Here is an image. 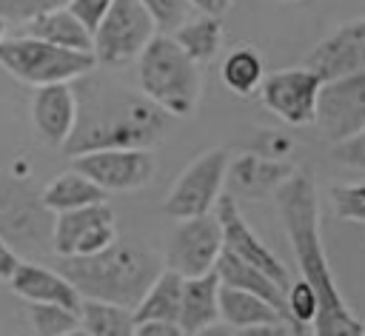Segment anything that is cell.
Wrapping results in <instances>:
<instances>
[{"mask_svg": "<svg viewBox=\"0 0 365 336\" xmlns=\"http://www.w3.org/2000/svg\"><path fill=\"white\" fill-rule=\"evenodd\" d=\"M279 219L291 239L299 276L314 288L317 310L311 319L314 336H365V325L348 308L342 290L334 282V271L328 265L322 236H319V199L314 174L294 171L274 191Z\"/></svg>", "mask_w": 365, "mask_h": 336, "instance_id": "obj_1", "label": "cell"}, {"mask_svg": "<svg viewBox=\"0 0 365 336\" xmlns=\"http://www.w3.org/2000/svg\"><path fill=\"white\" fill-rule=\"evenodd\" d=\"M74 94L77 122L63 145V151L71 157L97 148H151L168 128V114L143 91L94 77V71L80 77Z\"/></svg>", "mask_w": 365, "mask_h": 336, "instance_id": "obj_2", "label": "cell"}, {"mask_svg": "<svg viewBox=\"0 0 365 336\" xmlns=\"http://www.w3.org/2000/svg\"><path fill=\"white\" fill-rule=\"evenodd\" d=\"M57 271L77 288L83 299L114 302L134 310L163 268L140 242L114 239L94 253L57 256Z\"/></svg>", "mask_w": 365, "mask_h": 336, "instance_id": "obj_3", "label": "cell"}, {"mask_svg": "<svg viewBox=\"0 0 365 336\" xmlns=\"http://www.w3.org/2000/svg\"><path fill=\"white\" fill-rule=\"evenodd\" d=\"M140 91L168 117H188L202 91L200 63H194L171 34H154L137 54Z\"/></svg>", "mask_w": 365, "mask_h": 336, "instance_id": "obj_4", "label": "cell"}, {"mask_svg": "<svg viewBox=\"0 0 365 336\" xmlns=\"http://www.w3.org/2000/svg\"><path fill=\"white\" fill-rule=\"evenodd\" d=\"M0 68L37 88L48 83H74L94 71L97 60L91 51H74L29 34H14L0 40Z\"/></svg>", "mask_w": 365, "mask_h": 336, "instance_id": "obj_5", "label": "cell"}, {"mask_svg": "<svg viewBox=\"0 0 365 336\" xmlns=\"http://www.w3.org/2000/svg\"><path fill=\"white\" fill-rule=\"evenodd\" d=\"M154 34L157 26L140 0H114L91 31V54L97 65H123L137 60Z\"/></svg>", "mask_w": 365, "mask_h": 336, "instance_id": "obj_6", "label": "cell"}, {"mask_svg": "<svg viewBox=\"0 0 365 336\" xmlns=\"http://www.w3.org/2000/svg\"><path fill=\"white\" fill-rule=\"evenodd\" d=\"M54 214L17 177L0 171V236L14 248L51 245Z\"/></svg>", "mask_w": 365, "mask_h": 336, "instance_id": "obj_7", "label": "cell"}, {"mask_svg": "<svg viewBox=\"0 0 365 336\" xmlns=\"http://www.w3.org/2000/svg\"><path fill=\"white\" fill-rule=\"evenodd\" d=\"M228 151L225 148H211L200 154L174 182L168 191L163 208L174 219H188L200 214H211L217 196L225 188V168H228Z\"/></svg>", "mask_w": 365, "mask_h": 336, "instance_id": "obj_8", "label": "cell"}, {"mask_svg": "<svg viewBox=\"0 0 365 336\" xmlns=\"http://www.w3.org/2000/svg\"><path fill=\"white\" fill-rule=\"evenodd\" d=\"M222 251V228L217 214H200L180 219L165 245V268L180 276H200L214 271Z\"/></svg>", "mask_w": 365, "mask_h": 336, "instance_id": "obj_9", "label": "cell"}, {"mask_svg": "<svg viewBox=\"0 0 365 336\" xmlns=\"http://www.w3.org/2000/svg\"><path fill=\"white\" fill-rule=\"evenodd\" d=\"M314 122L331 142H342L365 128V68L322 83Z\"/></svg>", "mask_w": 365, "mask_h": 336, "instance_id": "obj_10", "label": "cell"}, {"mask_svg": "<svg viewBox=\"0 0 365 336\" xmlns=\"http://www.w3.org/2000/svg\"><path fill=\"white\" fill-rule=\"evenodd\" d=\"M322 77L302 65V68H282L274 74H265L259 83V100L262 105L277 114L288 125H308L317 117V97L322 88Z\"/></svg>", "mask_w": 365, "mask_h": 336, "instance_id": "obj_11", "label": "cell"}, {"mask_svg": "<svg viewBox=\"0 0 365 336\" xmlns=\"http://www.w3.org/2000/svg\"><path fill=\"white\" fill-rule=\"evenodd\" d=\"M74 171L86 174L103 191H137L154 177L157 159L151 148H97L77 154Z\"/></svg>", "mask_w": 365, "mask_h": 336, "instance_id": "obj_12", "label": "cell"}, {"mask_svg": "<svg viewBox=\"0 0 365 336\" xmlns=\"http://www.w3.org/2000/svg\"><path fill=\"white\" fill-rule=\"evenodd\" d=\"M117 239L114 233V211L108 202H94L71 211L54 214L51 248L57 256H83L94 253Z\"/></svg>", "mask_w": 365, "mask_h": 336, "instance_id": "obj_13", "label": "cell"}, {"mask_svg": "<svg viewBox=\"0 0 365 336\" xmlns=\"http://www.w3.org/2000/svg\"><path fill=\"white\" fill-rule=\"evenodd\" d=\"M214 205H217V219H220V228H222V251H228V253H234L237 259H242V262L259 268V271L268 273L277 285H282V288L288 290L291 282H288L285 265L277 259V253H274L271 248H265V245L257 239V233L251 231V225H248L245 216L240 214L234 194H220Z\"/></svg>", "mask_w": 365, "mask_h": 336, "instance_id": "obj_14", "label": "cell"}, {"mask_svg": "<svg viewBox=\"0 0 365 336\" xmlns=\"http://www.w3.org/2000/svg\"><path fill=\"white\" fill-rule=\"evenodd\" d=\"M74 122H77V94L71 83H48L34 88L31 125L46 145L63 148L74 131Z\"/></svg>", "mask_w": 365, "mask_h": 336, "instance_id": "obj_15", "label": "cell"}, {"mask_svg": "<svg viewBox=\"0 0 365 336\" xmlns=\"http://www.w3.org/2000/svg\"><path fill=\"white\" fill-rule=\"evenodd\" d=\"M305 65L314 68L322 80H334L365 68V17L342 23L325 40H319L311 48Z\"/></svg>", "mask_w": 365, "mask_h": 336, "instance_id": "obj_16", "label": "cell"}, {"mask_svg": "<svg viewBox=\"0 0 365 336\" xmlns=\"http://www.w3.org/2000/svg\"><path fill=\"white\" fill-rule=\"evenodd\" d=\"M297 168L291 162H282L277 157L268 154H242L237 159H228L225 168V185L231 188V194L240 196H262V194H274L279 188V182H285Z\"/></svg>", "mask_w": 365, "mask_h": 336, "instance_id": "obj_17", "label": "cell"}, {"mask_svg": "<svg viewBox=\"0 0 365 336\" xmlns=\"http://www.w3.org/2000/svg\"><path fill=\"white\" fill-rule=\"evenodd\" d=\"M9 285L26 302H51V305H63V308H71L80 313L83 296L60 271H51V268L34 265V262H20L14 276L9 279Z\"/></svg>", "mask_w": 365, "mask_h": 336, "instance_id": "obj_18", "label": "cell"}, {"mask_svg": "<svg viewBox=\"0 0 365 336\" xmlns=\"http://www.w3.org/2000/svg\"><path fill=\"white\" fill-rule=\"evenodd\" d=\"M217 290H220L217 271H208V273H200V276H188L182 282V299H180L177 325L182 327L185 336L220 319Z\"/></svg>", "mask_w": 365, "mask_h": 336, "instance_id": "obj_19", "label": "cell"}, {"mask_svg": "<svg viewBox=\"0 0 365 336\" xmlns=\"http://www.w3.org/2000/svg\"><path fill=\"white\" fill-rule=\"evenodd\" d=\"M214 271H217V276H220V282H222V285H231V288L248 290V293H254V296L265 299L268 305H274L282 316L288 313V308H285V288H282V285H277V282H274L268 273H262L259 268H254V265H248V262L237 259V256H234V253H228V251H220Z\"/></svg>", "mask_w": 365, "mask_h": 336, "instance_id": "obj_20", "label": "cell"}, {"mask_svg": "<svg viewBox=\"0 0 365 336\" xmlns=\"http://www.w3.org/2000/svg\"><path fill=\"white\" fill-rule=\"evenodd\" d=\"M20 34L63 46V48H74V51H91V31L63 6V9H51L43 11L31 20H26L23 26H17Z\"/></svg>", "mask_w": 365, "mask_h": 336, "instance_id": "obj_21", "label": "cell"}, {"mask_svg": "<svg viewBox=\"0 0 365 336\" xmlns=\"http://www.w3.org/2000/svg\"><path fill=\"white\" fill-rule=\"evenodd\" d=\"M182 282L185 276H180L171 268H163L154 282L148 285V290L143 293V299L134 305V319L137 322H177L180 316V299H182Z\"/></svg>", "mask_w": 365, "mask_h": 336, "instance_id": "obj_22", "label": "cell"}, {"mask_svg": "<svg viewBox=\"0 0 365 336\" xmlns=\"http://www.w3.org/2000/svg\"><path fill=\"white\" fill-rule=\"evenodd\" d=\"M217 305H220V319L228 322L234 330L237 327H248V325L285 322V316L274 305H268L265 299H259V296H254L248 290L222 285V282H220V290H217Z\"/></svg>", "mask_w": 365, "mask_h": 336, "instance_id": "obj_23", "label": "cell"}, {"mask_svg": "<svg viewBox=\"0 0 365 336\" xmlns=\"http://www.w3.org/2000/svg\"><path fill=\"white\" fill-rule=\"evenodd\" d=\"M106 194H108V191H103V188H100L97 182H91L86 174H80V171L71 168V171L54 177V179L43 188L40 199H43V205H46L51 214H60V211H71V208L106 202Z\"/></svg>", "mask_w": 365, "mask_h": 336, "instance_id": "obj_24", "label": "cell"}, {"mask_svg": "<svg viewBox=\"0 0 365 336\" xmlns=\"http://www.w3.org/2000/svg\"><path fill=\"white\" fill-rule=\"evenodd\" d=\"M177 46L194 60V63H208L222 43V20L211 14H191L180 28L171 31Z\"/></svg>", "mask_w": 365, "mask_h": 336, "instance_id": "obj_25", "label": "cell"}, {"mask_svg": "<svg viewBox=\"0 0 365 336\" xmlns=\"http://www.w3.org/2000/svg\"><path fill=\"white\" fill-rule=\"evenodd\" d=\"M80 325L91 336H134L137 319H134V310L125 308V305L100 302V299H83Z\"/></svg>", "mask_w": 365, "mask_h": 336, "instance_id": "obj_26", "label": "cell"}, {"mask_svg": "<svg viewBox=\"0 0 365 336\" xmlns=\"http://www.w3.org/2000/svg\"><path fill=\"white\" fill-rule=\"evenodd\" d=\"M222 83L234 91V94H254L265 77V63L262 54L251 46H240L234 51H228V57L222 60Z\"/></svg>", "mask_w": 365, "mask_h": 336, "instance_id": "obj_27", "label": "cell"}, {"mask_svg": "<svg viewBox=\"0 0 365 336\" xmlns=\"http://www.w3.org/2000/svg\"><path fill=\"white\" fill-rule=\"evenodd\" d=\"M29 319L37 336H60L80 325V313L51 302H29Z\"/></svg>", "mask_w": 365, "mask_h": 336, "instance_id": "obj_28", "label": "cell"}, {"mask_svg": "<svg viewBox=\"0 0 365 336\" xmlns=\"http://www.w3.org/2000/svg\"><path fill=\"white\" fill-rule=\"evenodd\" d=\"M140 3L151 14V20H154L160 34H171L174 28H180L194 14L188 0H140Z\"/></svg>", "mask_w": 365, "mask_h": 336, "instance_id": "obj_29", "label": "cell"}, {"mask_svg": "<svg viewBox=\"0 0 365 336\" xmlns=\"http://www.w3.org/2000/svg\"><path fill=\"white\" fill-rule=\"evenodd\" d=\"M331 202H334L336 216H342L348 222H365V182L334 185L331 188Z\"/></svg>", "mask_w": 365, "mask_h": 336, "instance_id": "obj_30", "label": "cell"}, {"mask_svg": "<svg viewBox=\"0 0 365 336\" xmlns=\"http://www.w3.org/2000/svg\"><path fill=\"white\" fill-rule=\"evenodd\" d=\"M285 308H288V316L294 319V325H311L314 319V310H317V296H314V288L299 276L294 285H288L285 290Z\"/></svg>", "mask_w": 365, "mask_h": 336, "instance_id": "obj_31", "label": "cell"}, {"mask_svg": "<svg viewBox=\"0 0 365 336\" xmlns=\"http://www.w3.org/2000/svg\"><path fill=\"white\" fill-rule=\"evenodd\" d=\"M66 3L68 0H0V20L9 26H23L26 20L51 9H63Z\"/></svg>", "mask_w": 365, "mask_h": 336, "instance_id": "obj_32", "label": "cell"}, {"mask_svg": "<svg viewBox=\"0 0 365 336\" xmlns=\"http://www.w3.org/2000/svg\"><path fill=\"white\" fill-rule=\"evenodd\" d=\"M334 157L345 168H354V171L365 174V128H359L356 134H351L342 142H334Z\"/></svg>", "mask_w": 365, "mask_h": 336, "instance_id": "obj_33", "label": "cell"}, {"mask_svg": "<svg viewBox=\"0 0 365 336\" xmlns=\"http://www.w3.org/2000/svg\"><path fill=\"white\" fill-rule=\"evenodd\" d=\"M114 0H68L66 3V9L88 28V31H94L97 26H100V20H103V14L108 11V6H111Z\"/></svg>", "mask_w": 365, "mask_h": 336, "instance_id": "obj_34", "label": "cell"}, {"mask_svg": "<svg viewBox=\"0 0 365 336\" xmlns=\"http://www.w3.org/2000/svg\"><path fill=\"white\" fill-rule=\"evenodd\" d=\"M134 336H185V333H182V327H180L177 322H157V319H148V322H137Z\"/></svg>", "mask_w": 365, "mask_h": 336, "instance_id": "obj_35", "label": "cell"}, {"mask_svg": "<svg viewBox=\"0 0 365 336\" xmlns=\"http://www.w3.org/2000/svg\"><path fill=\"white\" fill-rule=\"evenodd\" d=\"M17 265H20V259H17L14 245L0 236V282H9L14 276V271H17Z\"/></svg>", "mask_w": 365, "mask_h": 336, "instance_id": "obj_36", "label": "cell"}, {"mask_svg": "<svg viewBox=\"0 0 365 336\" xmlns=\"http://www.w3.org/2000/svg\"><path fill=\"white\" fill-rule=\"evenodd\" d=\"M234 336H288L282 322H265V325H248V327H237Z\"/></svg>", "mask_w": 365, "mask_h": 336, "instance_id": "obj_37", "label": "cell"}, {"mask_svg": "<svg viewBox=\"0 0 365 336\" xmlns=\"http://www.w3.org/2000/svg\"><path fill=\"white\" fill-rule=\"evenodd\" d=\"M188 3H191L194 11H200V14H211V17H222V14L234 6V0H188Z\"/></svg>", "mask_w": 365, "mask_h": 336, "instance_id": "obj_38", "label": "cell"}, {"mask_svg": "<svg viewBox=\"0 0 365 336\" xmlns=\"http://www.w3.org/2000/svg\"><path fill=\"white\" fill-rule=\"evenodd\" d=\"M188 336H234V327L228 322L217 319V322H211V325H205V327H200V330H194Z\"/></svg>", "mask_w": 365, "mask_h": 336, "instance_id": "obj_39", "label": "cell"}, {"mask_svg": "<svg viewBox=\"0 0 365 336\" xmlns=\"http://www.w3.org/2000/svg\"><path fill=\"white\" fill-rule=\"evenodd\" d=\"M60 336H91L83 325H77V327H71V330H66V333H60Z\"/></svg>", "mask_w": 365, "mask_h": 336, "instance_id": "obj_40", "label": "cell"}, {"mask_svg": "<svg viewBox=\"0 0 365 336\" xmlns=\"http://www.w3.org/2000/svg\"><path fill=\"white\" fill-rule=\"evenodd\" d=\"M6 28H9V23H6V20H0V40L6 37Z\"/></svg>", "mask_w": 365, "mask_h": 336, "instance_id": "obj_41", "label": "cell"}]
</instances>
